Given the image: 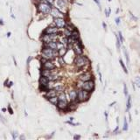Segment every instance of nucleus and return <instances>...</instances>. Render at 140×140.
Returning <instances> with one entry per match:
<instances>
[{"label": "nucleus", "instance_id": "4be33fe9", "mask_svg": "<svg viewBox=\"0 0 140 140\" xmlns=\"http://www.w3.org/2000/svg\"><path fill=\"white\" fill-rule=\"evenodd\" d=\"M119 63H120V65H121V67H123V69H124V73L128 74V69H127V67H125V65L124 64V61H123L122 60H119Z\"/></svg>", "mask_w": 140, "mask_h": 140}, {"label": "nucleus", "instance_id": "a211bd4d", "mask_svg": "<svg viewBox=\"0 0 140 140\" xmlns=\"http://www.w3.org/2000/svg\"><path fill=\"white\" fill-rule=\"evenodd\" d=\"M69 96H70L71 101H75L76 98H77V93L74 90H71L69 92Z\"/></svg>", "mask_w": 140, "mask_h": 140}, {"label": "nucleus", "instance_id": "2f4dec72", "mask_svg": "<svg viewBox=\"0 0 140 140\" xmlns=\"http://www.w3.org/2000/svg\"><path fill=\"white\" fill-rule=\"evenodd\" d=\"M110 13H111V9H110V8H108V9L105 10V14H106V17H107V18L110 16Z\"/></svg>", "mask_w": 140, "mask_h": 140}, {"label": "nucleus", "instance_id": "a19ab883", "mask_svg": "<svg viewBox=\"0 0 140 140\" xmlns=\"http://www.w3.org/2000/svg\"><path fill=\"white\" fill-rule=\"evenodd\" d=\"M25 136H20V139H25Z\"/></svg>", "mask_w": 140, "mask_h": 140}, {"label": "nucleus", "instance_id": "20e7f679", "mask_svg": "<svg viewBox=\"0 0 140 140\" xmlns=\"http://www.w3.org/2000/svg\"><path fill=\"white\" fill-rule=\"evenodd\" d=\"M74 62H75V65L77 67H84L85 65L88 64V59L86 57H84V56H80V55H79V56H77V57L75 58Z\"/></svg>", "mask_w": 140, "mask_h": 140}, {"label": "nucleus", "instance_id": "f03ea898", "mask_svg": "<svg viewBox=\"0 0 140 140\" xmlns=\"http://www.w3.org/2000/svg\"><path fill=\"white\" fill-rule=\"evenodd\" d=\"M58 54H59V53H57L56 51L53 50V49H52V48H50V47L44 49V50L42 51V55H43V57L46 58V59L53 58Z\"/></svg>", "mask_w": 140, "mask_h": 140}, {"label": "nucleus", "instance_id": "ddd939ff", "mask_svg": "<svg viewBox=\"0 0 140 140\" xmlns=\"http://www.w3.org/2000/svg\"><path fill=\"white\" fill-rule=\"evenodd\" d=\"M58 32V28L56 27H48L46 30V34H55Z\"/></svg>", "mask_w": 140, "mask_h": 140}, {"label": "nucleus", "instance_id": "f257e3e1", "mask_svg": "<svg viewBox=\"0 0 140 140\" xmlns=\"http://www.w3.org/2000/svg\"><path fill=\"white\" fill-rule=\"evenodd\" d=\"M51 5L47 1L46 2H42L39 5V11L44 14H48L51 12Z\"/></svg>", "mask_w": 140, "mask_h": 140}, {"label": "nucleus", "instance_id": "a878e982", "mask_svg": "<svg viewBox=\"0 0 140 140\" xmlns=\"http://www.w3.org/2000/svg\"><path fill=\"white\" fill-rule=\"evenodd\" d=\"M116 39H117V48L119 49L120 46H121V41H120L118 34H116Z\"/></svg>", "mask_w": 140, "mask_h": 140}, {"label": "nucleus", "instance_id": "f8f14e48", "mask_svg": "<svg viewBox=\"0 0 140 140\" xmlns=\"http://www.w3.org/2000/svg\"><path fill=\"white\" fill-rule=\"evenodd\" d=\"M58 108L60 109V110H65V109L67 107V101H62V100H59L57 103Z\"/></svg>", "mask_w": 140, "mask_h": 140}, {"label": "nucleus", "instance_id": "4c0bfd02", "mask_svg": "<svg viewBox=\"0 0 140 140\" xmlns=\"http://www.w3.org/2000/svg\"><path fill=\"white\" fill-rule=\"evenodd\" d=\"M8 110H10V113H11V114H12V113H13V111H12V108H11V106H10V105H9V107H8Z\"/></svg>", "mask_w": 140, "mask_h": 140}, {"label": "nucleus", "instance_id": "c03bdc74", "mask_svg": "<svg viewBox=\"0 0 140 140\" xmlns=\"http://www.w3.org/2000/svg\"><path fill=\"white\" fill-rule=\"evenodd\" d=\"M40 1H41V0H40Z\"/></svg>", "mask_w": 140, "mask_h": 140}, {"label": "nucleus", "instance_id": "58836bf2", "mask_svg": "<svg viewBox=\"0 0 140 140\" xmlns=\"http://www.w3.org/2000/svg\"><path fill=\"white\" fill-rule=\"evenodd\" d=\"M103 25L104 29H105V30H106V28H107V25H106V24L104 23V22H103Z\"/></svg>", "mask_w": 140, "mask_h": 140}, {"label": "nucleus", "instance_id": "5701e85b", "mask_svg": "<svg viewBox=\"0 0 140 140\" xmlns=\"http://www.w3.org/2000/svg\"><path fill=\"white\" fill-rule=\"evenodd\" d=\"M66 52H67L66 47H63V46H62L61 48H60V51H59V55H60V56H63V55L66 53Z\"/></svg>", "mask_w": 140, "mask_h": 140}, {"label": "nucleus", "instance_id": "cd10ccee", "mask_svg": "<svg viewBox=\"0 0 140 140\" xmlns=\"http://www.w3.org/2000/svg\"><path fill=\"white\" fill-rule=\"evenodd\" d=\"M54 89L56 90V92H62L63 91V89H64V88H63V86H57V87L54 88Z\"/></svg>", "mask_w": 140, "mask_h": 140}, {"label": "nucleus", "instance_id": "9b49d317", "mask_svg": "<svg viewBox=\"0 0 140 140\" xmlns=\"http://www.w3.org/2000/svg\"><path fill=\"white\" fill-rule=\"evenodd\" d=\"M74 53L77 55H81L82 53V49H81V46H80V44L79 43L74 44Z\"/></svg>", "mask_w": 140, "mask_h": 140}, {"label": "nucleus", "instance_id": "423d86ee", "mask_svg": "<svg viewBox=\"0 0 140 140\" xmlns=\"http://www.w3.org/2000/svg\"><path fill=\"white\" fill-rule=\"evenodd\" d=\"M57 38L56 36V33L55 34H46L43 37V41L45 43H47L48 44L49 42L51 41H55V39Z\"/></svg>", "mask_w": 140, "mask_h": 140}, {"label": "nucleus", "instance_id": "0eeeda50", "mask_svg": "<svg viewBox=\"0 0 140 140\" xmlns=\"http://www.w3.org/2000/svg\"><path fill=\"white\" fill-rule=\"evenodd\" d=\"M54 23L56 25V26L59 28L64 27L65 25H66V22H65V20L62 18H55Z\"/></svg>", "mask_w": 140, "mask_h": 140}, {"label": "nucleus", "instance_id": "f3484780", "mask_svg": "<svg viewBox=\"0 0 140 140\" xmlns=\"http://www.w3.org/2000/svg\"><path fill=\"white\" fill-rule=\"evenodd\" d=\"M74 39H75V40H77V39H79V38H80V34H79V32L78 31H76V30H74L72 31L71 32V36Z\"/></svg>", "mask_w": 140, "mask_h": 140}, {"label": "nucleus", "instance_id": "b1692460", "mask_svg": "<svg viewBox=\"0 0 140 140\" xmlns=\"http://www.w3.org/2000/svg\"><path fill=\"white\" fill-rule=\"evenodd\" d=\"M73 103H72L70 105H67L68 106V108L69 110H75L76 108H77V103H74V101H72Z\"/></svg>", "mask_w": 140, "mask_h": 140}, {"label": "nucleus", "instance_id": "39448f33", "mask_svg": "<svg viewBox=\"0 0 140 140\" xmlns=\"http://www.w3.org/2000/svg\"><path fill=\"white\" fill-rule=\"evenodd\" d=\"M94 88H95V82L93 81L89 80L88 81H84V82H83V85H82L83 89L87 90V91L88 92H91L92 90L94 89Z\"/></svg>", "mask_w": 140, "mask_h": 140}, {"label": "nucleus", "instance_id": "bb28decb", "mask_svg": "<svg viewBox=\"0 0 140 140\" xmlns=\"http://www.w3.org/2000/svg\"><path fill=\"white\" fill-rule=\"evenodd\" d=\"M127 130H128V123H127L126 118L124 117V131H126Z\"/></svg>", "mask_w": 140, "mask_h": 140}, {"label": "nucleus", "instance_id": "7ed1b4c3", "mask_svg": "<svg viewBox=\"0 0 140 140\" xmlns=\"http://www.w3.org/2000/svg\"><path fill=\"white\" fill-rule=\"evenodd\" d=\"M77 99L80 102H84L87 101L88 99V91L85 89H80L77 92Z\"/></svg>", "mask_w": 140, "mask_h": 140}, {"label": "nucleus", "instance_id": "9d476101", "mask_svg": "<svg viewBox=\"0 0 140 140\" xmlns=\"http://www.w3.org/2000/svg\"><path fill=\"white\" fill-rule=\"evenodd\" d=\"M44 68L45 69H48V70H53V69L55 68V66L54 64H53V62H51V61H46V62H44Z\"/></svg>", "mask_w": 140, "mask_h": 140}, {"label": "nucleus", "instance_id": "6ab92c4d", "mask_svg": "<svg viewBox=\"0 0 140 140\" xmlns=\"http://www.w3.org/2000/svg\"><path fill=\"white\" fill-rule=\"evenodd\" d=\"M48 47L53 49V50H57L58 48V44L55 41H51L48 43Z\"/></svg>", "mask_w": 140, "mask_h": 140}, {"label": "nucleus", "instance_id": "f704fd0d", "mask_svg": "<svg viewBox=\"0 0 140 140\" xmlns=\"http://www.w3.org/2000/svg\"><path fill=\"white\" fill-rule=\"evenodd\" d=\"M59 61L60 62V64L61 65H64V60H63V59H62V57H60V58H59Z\"/></svg>", "mask_w": 140, "mask_h": 140}, {"label": "nucleus", "instance_id": "473e14b6", "mask_svg": "<svg viewBox=\"0 0 140 140\" xmlns=\"http://www.w3.org/2000/svg\"><path fill=\"white\" fill-rule=\"evenodd\" d=\"M136 83H137L138 87L140 88V78H138V77H137V78H136Z\"/></svg>", "mask_w": 140, "mask_h": 140}, {"label": "nucleus", "instance_id": "ea45409f", "mask_svg": "<svg viewBox=\"0 0 140 140\" xmlns=\"http://www.w3.org/2000/svg\"><path fill=\"white\" fill-rule=\"evenodd\" d=\"M94 1H95V2H96V3L97 5H98V6H100V3H99L98 0H94Z\"/></svg>", "mask_w": 140, "mask_h": 140}, {"label": "nucleus", "instance_id": "dca6fc26", "mask_svg": "<svg viewBox=\"0 0 140 140\" xmlns=\"http://www.w3.org/2000/svg\"><path fill=\"white\" fill-rule=\"evenodd\" d=\"M57 5L59 7V9L60 10H65L66 9V3L64 0H58Z\"/></svg>", "mask_w": 140, "mask_h": 140}, {"label": "nucleus", "instance_id": "2eb2a0df", "mask_svg": "<svg viewBox=\"0 0 140 140\" xmlns=\"http://www.w3.org/2000/svg\"><path fill=\"white\" fill-rule=\"evenodd\" d=\"M46 96L47 98H52L53 96H56V90L55 89H51V90H48L47 93L46 94Z\"/></svg>", "mask_w": 140, "mask_h": 140}, {"label": "nucleus", "instance_id": "72a5a7b5", "mask_svg": "<svg viewBox=\"0 0 140 140\" xmlns=\"http://www.w3.org/2000/svg\"><path fill=\"white\" fill-rule=\"evenodd\" d=\"M120 20H121V18H120L119 17L116 18V24H117V25H119V24H120Z\"/></svg>", "mask_w": 140, "mask_h": 140}, {"label": "nucleus", "instance_id": "c85d7f7f", "mask_svg": "<svg viewBox=\"0 0 140 140\" xmlns=\"http://www.w3.org/2000/svg\"><path fill=\"white\" fill-rule=\"evenodd\" d=\"M124 53L125 54V58H126V60H127V63L129 64V62H130V60H129V54H128V52L126 51L125 47H124Z\"/></svg>", "mask_w": 140, "mask_h": 140}, {"label": "nucleus", "instance_id": "c9c22d12", "mask_svg": "<svg viewBox=\"0 0 140 140\" xmlns=\"http://www.w3.org/2000/svg\"><path fill=\"white\" fill-rule=\"evenodd\" d=\"M46 1H47V2H48L50 5H53V2H54V0H46Z\"/></svg>", "mask_w": 140, "mask_h": 140}, {"label": "nucleus", "instance_id": "c756f323", "mask_svg": "<svg viewBox=\"0 0 140 140\" xmlns=\"http://www.w3.org/2000/svg\"><path fill=\"white\" fill-rule=\"evenodd\" d=\"M118 37H119V39H120V41H121V44H123L124 41V37H123V34L121 32H118Z\"/></svg>", "mask_w": 140, "mask_h": 140}, {"label": "nucleus", "instance_id": "7c9ffc66", "mask_svg": "<svg viewBox=\"0 0 140 140\" xmlns=\"http://www.w3.org/2000/svg\"><path fill=\"white\" fill-rule=\"evenodd\" d=\"M124 93L126 96H128V88H127V86L125 83H124Z\"/></svg>", "mask_w": 140, "mask_h": 140}, {"label": "nucleus", "instance_id": "412c9836", "mask_svg": "<svg viewBox=\"0 0 140 140\" xmlns=\"http://www.w3.org/2000/svg\"><path fill=\"white\" fill-rule=\"evenodd\" d=\"M131 108V96H128V99H127V110H129Z\"/></svg>", "mask_w": 140, "mask_h": 140}, {"label": "nucleus", "instance_id": "6e6552de", "mask_svg": "<svg viewBox=\"0 0 140 140\" xmlns=\"http://www.w3.org/2000/svg\"><path fill=\"white\" fill-rule=\"evenodd\" d=\"M50 13L52 14V16L54 17V18H62L63 17V14L60 12V10H58L57 8H53L51 9Z\"/></svg>", "mask_w": 140, "mask_h": 140}, {"label": "nucleus", "instance_id": "4468645a", "mask_svg": "<svg viewBox=\"0 0 140 140\" xmlns=\"http://www.w3.org/2000/svg\"><path fill=\"white\" fill-rule=\"evenodd\" d=\"M48 81L49 80L46 77H45V76H42L39 79V84H40V86H47Z\"/></svg>", "mask_w": 140, "mask_h": 140}, {"label": "nucleus", "instance_id": "1a4fd4ad", "mask_svg": "<svg viewBox=\"0 0 140 140\" xmlns=\"http://www.w3.org/2000/svg\"><path fill=\"white\" fill-rule=\"evenodd\" d=\"M91 77L92 75L89 73H85L81 74V75H80L79 79H80V81H88L91 80Z\"/></svg>", "mask_w": 140, "mask_h": 140}, {"label": "nucleus", "instance_id": "37998d69", "mask_svg": "<svg viewBox=\"0 0 140 140\" xmlns=\"http://www.w3.org/2000/svg\"><path fill=\"white\" fill-rule=\"evenodd\" d=\"M108 1H109V2H110V1H111V0H108Z\"/></svg>", "mask_w": 140, "mask_h": 140}, {"label": "nucleus", "instance_id": "393cba45", "mask_svg": "<svg viewBox=\"0 0 140 140\" xmlns=\"http://www.w3.org/2000/svg\"><path fill=\"white\" fill-rule=\"evenodd\" d=\"M58 98H59V100H62V101H67V100H66V95H65L63 92H60V94L59 95Z\"/></svg>", "mask_w": 140, "mask_h": 140}, {"label": "nucleus", "instance_id": "aec40b11", "mask_svg": "<svg viewBox=\"0 0 140 140\" xmlns=\"http://www.w3.org/2000/svg\"><path fill=\"white\" fill-rule=\"evenodd\" d=\"M49 102H50L51 103L57 105L58 102H59V98L56 97V96H53V97H52V98H49Z\"/></svg>", "mask_w": 140, "mask_h": 140}, {"label": "nucleus", "instance_id": "79ce46f5", "mask_svg": "<svg viewBox=\"0 0 140 140\" xmlns=\"http://www.w3.org/2000/svg\"><path fill=\"white\" fill-rule=\"evenodd\" d=\"M11 36V32H8V33H7V37H10Z\"/></svg>", "mask_w": 140, "mask_h": 140}, {"label": "nucleus", "instance_id": "e433bc0d", "mask_svg": "<svg viewBox=\"0 0 140 140\" xmlns=\"http://www.w3.org/2000/svg\"><path fill=\"white\" fill-rule=\"evenodd\" d=\"M74 139H80V138H81V136L76 135V136H74Z\"/></svg>", "mask_w": 140, "mask_h": 140}]
</instances>
